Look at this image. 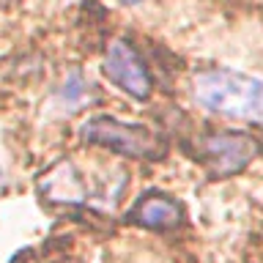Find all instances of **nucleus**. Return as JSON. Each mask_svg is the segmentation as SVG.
<instances>
[{
  "mask_svg": "<svg viewBox=\"0 0 263 263\" xmlns=\"http://www.w3.org/2000/svg\"><path fill=\"white\" fill-rule=\"evenodd\" d=\"M195 102L222 118L263 123V80L236 69H205L192 77Z\"/></svg>",
  "mask_w": 263,
  "mask_h": 263,
  "instance_id": "obj_1",
  "label": "nucleus"
},
{
  "mask_svg": "<svg viewBox=\"0 0 263 263\" xmlns=\"http://www.w3.org/2000/svg\"><path fill=\"white\" fill-rule=\"evenodd\" d=\"M80 137L90 145L110 148L118 156H132V159H159L164 154V140L156 135L151 126L143 123H126L118 118H88L80 126Z\"/></svg>",
  "mask_w": 263,
  "mask_h": 263,
  "instance_id": "obj_2",
  "label": "nucleus"
},
{
  "mask_svg": "<svg viewBox=\"0 0 263 263\" xmlns=\"http://www.w3.org/2000/svg\"><path fill=\"white\" fill-rule=\"evenodd\" d=\"M126 178H118L115 184H104V186H96V184H88L85 173L77 170V164L69 162V159H61L58 164H52L44 176L39 181V189L47 200L52 203H63V205H96V203H104V205H112L118 203V195Z\"/></svg>",
  "mask_w": 263,
  "mask_h": 263,
  "instance_id": "obj_3",
  "label": "nucleus"
},
{
  "mask_svg": "<svg viewBox=\"0 0 263 263\" xmlns=\"http://www.w3.org/2000/svg\"><path fill=\"white\" fill-rule=\"evenodd\" d=\"M197 151L211 178H230L260 154V143L241 132H211L197 140Z\"/></svg>",
  "mask_w": 263,
  "mask_h": 263,
  "instance_id": "obj_4",
  "label": "nucleus"
},
{
  "mask_svg": "<svg viewBox=\"0 0 263 263\" xmlns=\"http://www.w3.org/2000/svg\"><path fill=\"white\" fill-rule=\"evenodd\" d=\"M102 71L112 85H118L123 93L132 96V99L145 102V99L151 96V74H148V66L129 41L118 39L107 47Z\"/></svg>",
  "mask_w": 263,
  "mask_h": 263,
  "instance_id": "obj_5",
  "label": "nucleus"
},
{
  "mask_svg": "<svg viewBox=\"0 0 263 263\" xmlns=\"http://www.w3.org/2000/svg\"><path fill=\"white\" fill-rule=\"evenodd\" d=\"M126 219L145 230H173L184 219V209L164 192H145L129 209Z\"/></svg>",
  "mask_w": 263,
  "mask_h": 263,
  "instance_id": "obj_6",
  "label": "nucleus"
},
{
  "mask_svg": "<svg viewBox=\"0 0 263 263\" xmlns=\"http://www.w3.org/2000/svg\"><path fill=\"white\" fill-rule=\"evenodd\" d=\"M88 88H90V85L82 80V74L74 69V71H69V77L63 80V85H61V90H58V93H61L63 102L77 104V102H82V99L88 96Z\"/></svg>",
  "mask_w": 263,
  "mask_h": 263,
  "instance_id": "obj_7",
  "label": "nucleus"
},
{
  "mask_svg": "<svg viewBox=\"0 0 263 263\" xmlns=\"http://www.w3.org/2000/svg\"><path fill=\"white\" fill-rule=\"evenodd\" d=\"M118 3H123V6H137V3H143V0H118Z\"/></svg>",
  "mask_w": 263,
  "mask_h": 263,
  "instance_id": "obj_8",
  "label": "nucleus"
},
{
  "mask_svg": "<svg viewBox=\"0 0 263 263\" xmlns=\"http://www.w3.org/2000/svg\"><path fill=\"white\" fill-rule=\"evenodd\" d=\"M8 3H11V0H0V8H6Z\"/></svg>",
  "mask_w": 263,
  "mask_h": 263,
  "instance_id": "obj_9",
  "label": "nucleus"
}]
</instances>
